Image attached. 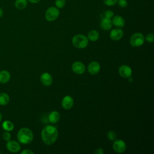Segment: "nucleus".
<instances>
[{"instance_id": "18", "label": "nucleus", "mask_w": 154, "mask_h": 154, "mask_svg": "<svg viewBox=\"0 0 154 154\" xmlns=\"http://www.w3.org/2000/svg\"><path fill=\"white\" fill-rule=\"evenodd\" d=\"M10 101V96L6 93H0V105L4 106L8 103Z\"/></svg>"}, {"instance_id": "13", "label": "nucleus", "mask_w": 154, "mask_h": 154, "mask_svg": "<svg viewBox=\"0 0 154 154\" xmlns=\"http://www.w3.org/2000/svg\"><path fill=\"white\" fill-rule=\"evenodd\" d=\"M112 23L117 28H122L125 26V20L123 17L121 16L116 15L115 16L112 17Z\"/></svg>"}, {"instance_id": "16", "label": "nucleus", "mask_w": 154, "mask_h": 154, "mask_svg": "<svg viewBox=\"0 0 154 154\" xmlns=\"http://www.w3.org/2000/svg\"><path fill=\"white\" fill-rule=\"evenodd\" d=\"M11 78V75L7 70H3L0 71V84L7 83Z\"/></svg>"}, {"instance_id": "15", "label": "nucleus", "mask_w": 154, "mask_h": 154, "mask_svg": "<svg viewBox=\"0 0 154 154\" xmlns=\"http://www.w3.org/2000/svg\"><path fill=\"white\" fill-rule=\"evenodd\" d=\"M100 27L104 30H109L112 28V23L111 19L106 18L103 17L100 22Z\"/></svg>"}, {"instance_id": "30", "label": "nucleus", "mask_w": 154, "mask_h": 154, "mask_svg": "<svg viewBox=\"0 0 154 154\" xmlns=\"http://www.w3.org/2000/svg\"><path fill=\"white\" fill-rule=\"evenodd\" d=\"M94 153L95 154H103V150L102 149L99 148V149H97L94 151Z\"/></svg>"}, {"instance_id": "1", "label": "nucleus", "mask_w": 154, "mask_h": 154, "mask_svg": "<svg viewBox=\"0 0 154 154\" xmlns=\"http://www.w3.org/2000/svg\"><path fill=\"white\" fill-rule=\"evenodd\" d=\"M58 136L57 128L52 125H47L42 129L41 137L43 142L46 145H51L55 142Z\"/></svg>"}, {"instance_id": "17", "label": "nucleus", "mask_w": 154, "mask_h": 154, "mask_svg": "<svg viewBox=\"0 0 154 154\" xmlns=\"http://www.w3.org/2000/svg\"><path fill=\"white\" fill-rule=\"evenodd\" d=\"M60 118V116L58 112L56 111H53L51 112L48 116V119L51 123H57Z\"/></svg>"}, {"instance_id": "25", "label": "nucleus", "mask_w": 154, "mask_h": 154, "mask_svg": "<svg viewBox=\"0 0 154 154\" xmlns=\"http://www.w3.org/2000/svg\"><path fill=\"white\" fill-rule=\"evenodd\" d=\"M118 0H103V3L107 6H112L117 4Z\"/></svg>"}, {"instance_id": "28", "label": "nucleus", "mask_w": 154, "mask_h": 154, "mask_svg": "<svg viewBox=\"0 0 154 154\" xmlns=\"http://www.w3.org/2000/svg\"><path fill=\"white\" fill-rule=\"evenodd\" d=\"M114 16V13L113 11L111 10H106L104 12V17L106 18L111 19Z\"/></svg>"}, {"instance_id": "24", "label": "nucleus", "mask_w": 154, "mask_h": 154, "mask_svg": "<svg viewBox=\"0 0 154 154\" xmlns=\"http://www.w3.org/2000/svg\"><path fill=\"white\" fill-rule=\"evenodd\" d=\"M2 138L3 139L6 141L7 142L10 141L11 138V134L8 131H5L2 134Z\"/></svg>"}, {"instance_id": "33", "label": "nucleus", "mask_w": 154, "mask_h": 154, "mask_svg": "<svg viewBox=\"0 0 154 154\" xmlns=\"http://www.w3.org/2000/svg\"><path fill=\"white\" fill-rule=\"evenodd\" d=\"M2 119V114L0 112V122H1Z\"/></svg>"}, {"instance_id": "11", "label": "nucleus", "mask_w": 154, "mask_h": 154, "mask_svg": "<svg viewBox=\"0 0 154 154\" xmlns=\"http://www.w3.org/2000/svg\"><path fill=\"white\" fill-rule=\"evenodd\" d=\"M73 105V99L70 96H64L61 100V106L66 109H70Z\"/></svg>"}, {"instance_id": "20", "label": "nucleus", "mask_w": 154, "mask_h": 154, "mask_svg": "<svg viewBox=\"0 0 154 154\" xmlns=\"http://www.w3.org/2000/svg\"><path fill=\"white\" fill-rule=\"evenodd\" d=\"M2 127L3 129L5 131L10 132L13 130L14 129V125L13 123L10 120H5L2 122Z\"/></svg>"}, {"instance_id": "14", "label": "nucleus", "mask_w": 154, "mask_h": 154, "mask_svg": "<svg viewBox=\"0 0 154 154\" xmlns=\"http://www.w3.org/2000/svg\"><path fill=\"white\" fill-rule=\"evenodd\" d=\"M40 81L43 85L45 86H49L52 83V78L48 73H43L40 76Z\"/></svg>"}, {"instance_id": "7", "label": "nucleus", "mask_w": 154, "mask_h": 154, "mask_svg": "<svg viewBox=\"0 0 154 154\" xmlns=\"http://www.w3.org/2000/svg\"><path fill=\"white\" fill-rule=\"evenodd\" d=\"M6 148L10 152L16 153L20 150V145L18 142L10 140L7 141L6 144Z\"/></svg>"}, {"instance_id": "12", "label": "nucleus", "mask_w": 154, "mask_h": 154, "mask_svg": "<svg viewBox=\"0 0 154 154\" xmlns=\"http://www.w3.org/2000/svg\"><path fill=\"white\" fill-rule=\"evenodd\" d=\"M100 69V64L97 61H92L88 66V71L91 75H96L98 73Z\"/></svg>"}, {"instance_id": "5", "label": "nucleus", "mask_w": 154, "mask_h": 154, "mask_svg": "<svg viewBox=\"0 0 154 154\" xmlns=\"http://www.w3.org/2000/svg\"><path fill=\"white\" fill-rule=\"evenodd\" d=\"M59 10L55 7H49L45 12V18L49 22H52L56 20L59 16Z\"/></svg>"}, {"instance_id": "19", "label": "nucleus", "mask_w": 154, "mask_h": 154, "mask_svg": "<svg viewBox=\"0 0 154 154\" xmlns=\"http://www.w3.org/2000/svg\"><path fill=\"white\" fill-rule=\"evenodd\" d=\"M99 37V32L94 29L91 30L88 33V39L90 40L91 42H96V40H98Z\"/></svg>"}, {"instance_id": "8", "label": "nucleus", "mask_w": 154, "mask_h": 154, "mask_svg": "<svg viewBox=\"0 0 154 154\" xmlns=\"http://www.w3.org/2000/svg\"><path fill=\"white\" fill-rule=\"evenodd\" d=\"M132 69L131 68L127 65H122L119 69V75L124 78H128L131 76L132 75Z\"/></svg>"}, {"instance_id": "10", "label": "nucleus", "mask_w": 154, "mask_h": 154, "mask_svg": "<svg viewBox=\"0 0 154 154\" xmlns=\"http://www.w3.org/2000/svg\"><path fill=\"white\" fill-rule=\"evenodd\" d=\"M123 35V31L120 28H115L111 31L109 33L110 38L115 41L120 40Z\"/></svg>"}, {"instance_id": "22", "label": "nucleus", "mask_w": 154, "mask_h": 154, "mask_svg": "<svg viewBox=\"0 0 154 154\" xmlns=\"http://www.w3.org/2000/svg\"><path fill=\"white\" fill-rule=\"evenodd\" d=\"M55 4L57 8H63L66 5V1L65 0H55Z\"/></svg>"}, {"instance_id": "31", "label": "nucleus", "mask_w": 154, "mask_h": 154, "mask_svg": "<svg viewBox=\"0 0 154 154\" xmlns=\"http://www.w3.org/2000/svg\"><path fill=\"white\" fill-rule=\"evenodd\" d=\"M27 1H28L29 2H31L32 4H37L38 2H40V0H27Z\"/></svg>"}, {"instance_id": "27", "label": "nucleus", "mask_w": 154, "mask_h": 154, "mask_svg": "<svg viewBox=\"0 0 154 154\" xmlns=\"http://www.w3.org/2000/svg\"><path fill=\"white\" fill-rule=\"evenodd\" d=\"M145 39L149 43H152L154 41V35L153 33H149L146 36Z\"/></svg>"}, {"instance_id": "23", "label": "nucleus", "mask_w": 154, "mask_h": 154, "mask_svg": "<svg viewBox=\"0 0 154 154\" xmlns=\"http://www.w3.org/2000/svg\"><path fill=\"white\" fill-rule=\"evenodd\" d=\"M107 137L110 141H114L116 139V134L113 131H109L107 133Z\"/></svg>"}, {"instance_id": "2", "label": "nucleus", "mask_w": 154, "mask_h": 154, "mask_svg": "<svg viewBox=\"0 0 154 154\" xmlns=\"http://www.w3.org/2000/svg\"><path fill=\"white\" fill-rule=\"evenodd\" d=\"M34 135L31 129L27 128L20 129L17 134V138L19 142L23 144H28L32 142Z\"/></svg>"}, {"instance_id": "32", "label": "nucleus", "mask_w": 154, "mask_h": 154, "mask_svg": "<svg viewBox=\"0 0 154 154\" xmlns=\"http://www.w3.org/2000/svg\"><path fill=\"white\" fill-rule=\"evenodd\" d=\"M3 16V10L0 7V18Z\"/></svg>"}, {"instance_id": "3", "label": "nucleus", "mask_w": 154, "mask_h": 154, "mask_svg": "<svg viewBox=\"0 0 154 154\" xmlns=\"http://www.w3.org/2000/svg\"><path fill=\"white\" fill-rule=\"evenodd\" d=\"M72 42L75 47L78 49H83L88 45V39L84 35L78 34L73 37Z\"/></svg>"}, {"instance_id": "29", "label": "nucleus", "mask_w": 154, "mask_h": 154, "mask_svg": "<svg viewBox=\"0 0 154 154\" xmlns=\"http://www.w3.org/2000/svg\"><path fill=\"white\" fill-rule=\"evenodd\" d=\"M21 154H33L34 152L29 149H25L21 152Z\"/></svg>"}, {"instance_id": "9", "label": "nucleus", "mask_w": 154, "mask_h": 154, "mask_svg": "<svg viewBox=\"0 0 154 154\" xmlns=\"http://www.w3.org/2000/svg\"><path fill=\"white\" fill-rule=\"evenodd\" d=\"M72 69L76 74H82L85 70V67L84 64L81 61H75L73 63L72 66Z\"/></svg>"}, {"instance_id": "4", "label": "nucleus", "mask_w": 154, "mask_h": 154, "mask_svg": "<svg viewBox=\"0 0 154 154\" xmlns=\"http://www.w3.org/2000/svg\"><path fill=\"white\" fill-rule=\"evenodd\" d=\"M144 36L140 32H135L130 38V43L133 47L141 46L144 42Z\"/></svg>"}, {"instance_id": "6", "label": "nucleus", "mask_w": 154, "mask_h": 154, "mask_svg": "<svg viewBox=\"0 0 154 154\" xmlns=\"http://www.w3.org/2000/svg\"><path fill=\"white\" fill-rule=\"evenodd\" d=\"M112 148L116 152L121 153L125 151L126 146L124 141L122 140H117L114 142L112 144Z\"/></svg>"}, {"instance_id": "21", "label": "nucleus", "mask_w": 154, "mask_h": 154, "mask_svg": "<svg viewBox=\"0 0 154 154\" xmlns=\"http://www.w3.org/2000/svg\"><path fill=\"white\" fill-rule=\"evenodd\" d=\"M27 0H16L14 2L15 7L18 10H23L27 6Z\"/></svg>"}, {"instance_id": "26", "label": "nucleus", "mask_w": 154, "mask_h": 154, "mask_svg": "<svg viewBox=\"0 0 154 154\" xmlns=\"http://www.w3.org/2000/svg\"><path fill=\"white\" fill-rule=\"evenodd\" d=\"M118 5L121 8H125L128 5V2L126 0H118L117 2Z\"/></svg>"}]
</instances>
